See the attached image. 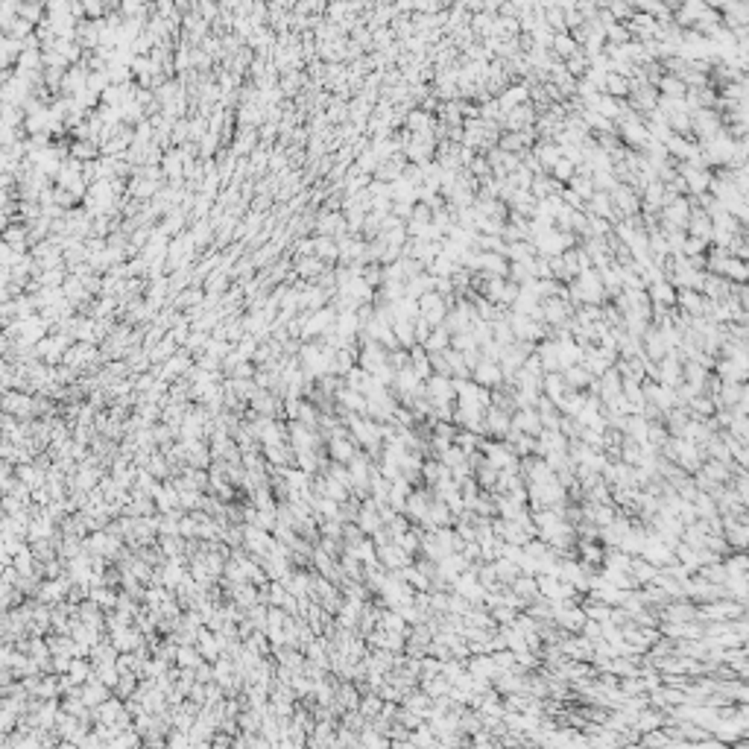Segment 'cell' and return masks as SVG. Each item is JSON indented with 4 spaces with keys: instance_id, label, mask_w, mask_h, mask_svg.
Masks as SVG:
<instances>
[{
    "instance_id": "cell-9",
    "label": "cell",
    "mask_w": 749,
    "mask_h": 749,
    "mask_svg": "<svg viewBox=\"0 0 749 749\" xmlns=\"http://www.w3.org/2000/svg\"><path fill=\"white\" fill-rule=\"evenodd\" d=\"M497 99V106H501V111H509L515 106H524L530 103V88L524 85V82H509V85L495 97Z\"/></svg>"
},
{
    "instance_id": "cell-1",
    "label": "cell",
    "mask_w": 749,
    "mask_h": 749,
    "mask_svg": "<svg viewBox=\"0 0 749 749\" xmlns=\"http://www.w3.org/2000/svg\"><path fill=\"white\" fill-rule=\"evenodd\" d=\"M568 302L571 305H597L600 308V302L606 298V290L600 284V275H597L594 270H586V273H579L574 281H568Z\"/></svg>"
},
{
    "instance_id": "cell-20",
    "label": "cell",
    "mask_w": 749,
    "mask_h": 749,
    "mask_svg": "<svg viewBox=\"0 0 749 749\" xmlns=\"http://www.w3.org/2000/svg\"><path fill=\"white\" fill-rule=\"evenodd\" d=\"M579 50V44L568 36V32H556L554 36V41H551V56L554 59H559V62H565V59H571L574 53Z\"/></svg>"
},
{
    "instance_id": "cell-18",
    "label": "cell",
    "mask_w": 749,
    "mask_h": 749,
    "mask_svg": "<svg viewBox=\"0 0 749 749\" xmlns=\"http://www.w3.org/2000/svg\"><path fill=\"white\" fill-rule=\"evenodd\" d=\"M407 357H410V369H413V375L419 378V380H427L430 375H434V369H430V357H427V352L422 345H413V348H407Z\"/></svg>"
},
{
    "instance_id": "cell-10",
    "label": "cell",
    "mask_w": 749,
    "mask_h": 749,
    "mask_svg": "<svg viewBox=\"0 0 749 749\" xmlns=\"http://www.w3.org/2000/svg\"><path fill=\"white\" fill-rule=\"evenodd\" d=\"M647 298H650V308H664L673 310L676 308V290L671 281H656V284L647 287Z\"/></svg>"
},
{
    "instance_id": "cell-7",
    "label": "cell",
    "mask_w": 749,
    "mask_h": 749,
    "mask_svg": "<svg viewBox=\"0 0 749 749\" xmlns=\"http://www.w3.org/2000/svg\"><path fill=\"white\" fill-rule=\"evenodd\" d=\"M387 348L384 345H378V343H372V340H366L363 343V348L357 352V363H360V369L366 372V375H375L380 366H387Z\"/></svg>"
},
{
    "instance_id": "cell-3",
    "label": "cell",
    "mask_w": 749,
    "mask_h": 749,
    "mask_svg": "<svg viewBox=\"0 0 749 749\" xmlns=\"http://www.w3.org/2000/svg\"><path fill=\"white\" fill-rule=\"evenodd\" d=\"M425 398L430 407H448L457 398V390H454V378H445V375H430L425 380Z\"/></svg>"
},
{
    "instance_id": "cell-11",
    "label": "cell",
    "mask_w": 749,
    "mask_h": 749,
    "mask_svg": "<svg viewBox=\"0 0 749 749\" xmlns=\"http://www.w3.org/2000/svg\"><path fill=\"white\" fill-rule=\"evenodd\" d=\"M589 214V217H600V220H609L612 226L618 223V214H614V208H612V199H609V193H600V191H594L591 193V199L586 202V208H582Z\"/></svg>"
},
{
    "instance_id": "cell-17",
    "label": "cell",
    "mask_w": 749,
    "mask_h": 749,
    "mask_svg": "<svg viewBox=\"0 0 749 749\" xmlns=\"http://www.w3.org/2000/svg\"><path fill=\"white\" fill-rule=\"evenodd\" d=\"M562 375V380H565V387H568L571 392H579V390H586L589 384H591V375L582 369V363H577V366H568V369H562L559 372Z\"/></svg>"
},
{
    "instance_id": "cell-12",
    "label": "cell",
    "mask_w": 749,
    "mask_h": 749,
    "mask_svg": "<svg viewBox=\"0 0 749 749\" xmlns=\"http://www.w3.org/2000/svg\"><path fill=\"white\" fill-rule=\"evenodd\" d=\"M530 153H532V158L539 161V167H542L544 173H551V167L562 158V149H559V144H554V141H539V144H532Z\"/></svg>"
},
{
    "instance_id": "cell-29",
    "label": "cell",
    "mask_w": 749,
    "mask_h": 749,
    "mask_svg": "<svg viewBox=\"0 0 749 749\" xmlns=\"http://www.w3.org/2000/svg\"><path fill=\"white\" fill-rule=\"evenodd\" d=\"M331 454H334L337 460H352L355 457V448L348 445L345 439H334V442H331Z\"/></svg>"
},
{
    "instance_id": "cell-14",
    "label": "cell",
    "mask_w": 749,
    "mask_h": 749,
    "mask_svg": "<svg viewBox=\"0 0 749 749\" xmlns=\"http://www.w3.org/2000/svg\"><path fill=\"white\" fill-rule=\"evenodd\" d=\"M504 258L509 263H532L539 255H536V246H532L530 240H515V243H507Z\"/></svg>"
},
{
    "instance_id": "cell-6",
    "label": "cell",
    "mask_w": 749,
    "mask_h": 749,
    "mask_svg": "<svg viewBox=\"0 0 749 749\" xmlns=\"http://www.w3.org/2000/svg\"><path fill=\"white\" fill-rule=\"evenodd\" d=\"M472 380L477 387H483V390H497L504 384V375H501V366L497 363H492V360H483L480 357L477 363H474V369H472Z\"/></svg>"
},
{
    "instance_id": "cell-30",
    "label": "cell",
    "mask_w": 749,
    "mask_h": 749,
    "mask_svg": "<svg viewBox=\"0 0 749 749\" xmlns=\"http://www.w3.org/2000/svg\"><path fill=\"white\" fill-rule=\"evenodd\" d=\"M706 474L711 477V480H726L729 477V472L723 469V462H708L706 465Z\"/></svg>"
},
{
    "instance_id": "cell-5",
    "label": "cell",
    "mask_w": 749,
    "mask_h": 749,
    "mask_svg": "<svg viewBox=\"0 0 749 749\" xmlns=\"http://www.w3.org/2000/svg\"><path fill=\"white\" fill-rule=\"evenodd\" d=\"M656 384L668 387V390L682 387V357L676 352H668L656 363Z\"/></svg>"
},
{
    "instance_id": "cell-21",
    "label": "cell",
    "mask_w": 749,
    "mask_h": 749,
    "mask_svg": "<svg viewBox=\"0 0 749 749\" xmlns=\"http://www.w3.org/2000/svg\"><path fill=\"white\" fill-rule=\"evenodd\" d=\"M422 348H425L427 355H439V352H445V348H451V334H448V331L439 325V328L430 331V337L422 343Z\"/></svg>"
},
{
    "instance_id": "cell-23",
    "label": "cell",
    "mask_w": 749,
    "mask_h": 749,
    "mask_svg": "<svg viewBox=\"0 0 749 749\" xmlns=\"http://www.w3.org/2000/svg\"><path fill=\"white\" fill-rule=\"evenodd\" d=\"M603 94H609L614 99H626L629 97V79H624L618 74H609L606 76V85H603Z\"/></svg>"
},
{
    "instance_id": "cell-27",
    "label": "cell",
    "mask_w": 749,
    "mask_h": 749,
    "mask_svg": "<svg viewBox=\"0 0 749 749\" xmlns=\"http://www.w3.org/2000/svg\"><path fill=\"white\" fill-rule=\"evenodd\" d=\"M688 407H691V413H694V415H711L714 410H717L708 395H696V398H691V401H688Z\"/></svg>"
},
{
    "instance_id": "cell-25",
    "label": "cell",
    "mask_w": 749,
    "mask_h": 749,
    "mask_svg": "<svg viewBox=\"0 0 749 749\" xmlns=\"http://www.w3.org/2000/svg\"><path fill=\"white\" fill-rule=\"evenodd\" d=\"M562 64H565V71H568L574 79H582V76H586V71H589V59L582 56V50H577V53L571 59H565Z\"/></svg>"
},
{
    "instance_id": "cell-26",
    "label": "cell",
    "mask_w": 749,
    "mask_h": 749,
    "mask_svg": "<svg viewBox=\"0 0 749 749\" xmlns=\"http://www.w3.org/2000/svg\"><path fill=\"white\" fill-rule=\"evenodd\" d=\"M626 41H632L626 24H612V27H606V44L621 47V44H626Z\"/></svg>"
},
{
    "instance_id": "cell-28",
    "label": "cell",
    "mask_w": 749,
    "mask_h": 749,
    "mask_svg": "<svg viewBox=\"0 0 749 749\" xmlns=\"http://www.w3.org/2000/svg\"><path fill=\"white\" fill-rule=\"evenodd\" d=\"M708 252V243L703 240H696V238H688L685 235V246H682V255L685 258H694V255H706Z\"/></svg>"
},
{
    "instance_id": "cell-13",
    "label": "cell",
    "mask_w": 749,
    "mask_h": 749,
    "mask_svg": "<svg viewBox=\"0 0 749 749\" xmlns=\"http://www.w3.org/2000/svg\"><path fill=\"white\" fill-rule=\"evenodd\" d=\"M542 398H547V401H551L554 407L562 401L565 398V392H568V387H565V380H562V375L559 372H547L544 378H542Z\"/></svg>"
},
{
    "instance_id": "cell-8",
    "label": "cell",
    "mask_w": 749,
    "mask_h": 749,
    "mask_svg": "<svg viewBox=\"0 0 749 749\" xmlns=\"http://www.w3.org/2000/svg\"><path fill=\"white\" fill-rule=\"evenodd\" d=\"M512 430H518V434H524V437H539L544 427H542V422H539L536 407H521V410H515V415H512Z\"/></svg>"
},
{
    "instance_id": "cell-19",
    "label": "cell",
    "mask_w": 749,
    "mask_h": 749,
    "mask_svg": "<svg viewBox=\"0 0 749 749\" xmlns=\"http://www.w3.org/2000/svg\"><path fill=\"white\" fill-rule=\"evenodd\" d=\"M597 392H600V398H603L606 407H609L614 398L621 395V375L614 372V369H609L603 378H597Z\"/></svg>"
},
{
    "instance_id": "cell-24",
    "label": "cell",
    "mask_w": 749,
    "mask_h": 749,
    "mask_svg": "<svg viewBox=\"0 0 749 749\" xmlns=\"http://www.w3.org/2000/svg\"><path fill=\"white\" fill-rule=\"evenodd\" d=\"M574 173H577L574 164H571V161H565V158H559V161L554 164V167H551V173H547V176H551L554 181H559V185H568V181L574 179Z\"/></svg>"
},
{
    "instance_id": "cell-16",
    "label": "cell",
    "mask_w": 749,
    "mask_h": 749,
    "mask_svg": "<svg viewBox=\"0 0 749 749\" xmlns=\"http://www.w3.org/2000/svg\"><path fill=\"white\" fill-rule=\"evenodd\" d=\"M676 308L685 316H703V296L696 290H676Z\"/></svg>"
},
{
    "instance_id": "cell-22",
    "label": "cell",
    "mask_w": 749,
    "mask_h": 749,
    "mask_svg": "<svg viewBox=\"0 0 749 749\" xmlns=\"http://www.w3.org/2000/svg\"><path fill=\"white\" fill-rule=\"evenodd\" d=\"M565 188H568L571 193H577V196L582 199V202H589V199H591V193H594L591 176H589V173H579V170L574 173V179H571V181H568V185H565Z\"/></svg>"
},
{
    "instance_id": "cell-15",
    "label": "cell",
    "mask_w": 749,
    "mask_h": 749,
    "mask_svg": "<svg viewBox=\"0 0 749 749\" xmlns=\"http://www.w3.org/2000/svg\"><path fill=\"white\" fill-rule=\"evenodd\" d=\"M656 91H659V97H668V99H685V94H688L685 82L673 74H661V79L656 82Z\"/></svg>"
},
{
    "instance_id": "cell-2",
    "label": "cell",
    "mask_w": 749,
    "mask_h": 749,
    "mask_svg": "<svg viewBox=\"0 0 749 749\" xmlns=\"http://www.w3.org/2000/svg\"><path fill=\"white\" fill-rule=\"evenodd\" d=\"M688 121H691V135L696 138V144L714 138L723 129V118L717 109H696L688 114Z\"/></svg>"
},
{
    "instance_id": "cell-4",
    "label": "cell",
    "mask_w": 749,
    "mask_h": 749,
    "mask_svg": "<svg viewBox=\"0 0 749 749\" xmlns=\"http://www.w3.org/2000/svg\"><path fill=\"white\" fill-rule=\"evenodd\" d=\"M609 199H612V208H614V214H618V220H626V217H638V211H641V196L632 191L629 185H618L614 188L612 193H609Z\"/></svg>"
}]
</instances>
